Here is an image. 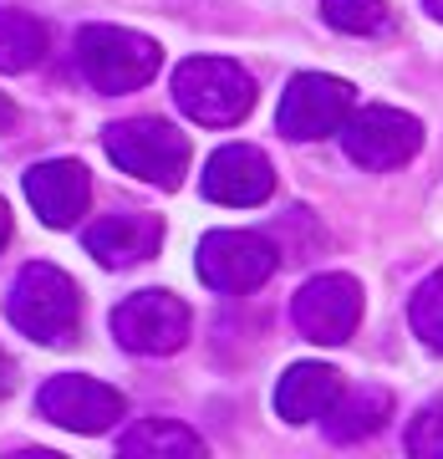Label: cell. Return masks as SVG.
<instances>
[{"mask_svg":"<svg viewBox=\"0 0 443 459\" xmlns=\"http://www.w3.org/2000/svg\"><path fill=\"white\" fill-rule=\"evenodd\" d=\"M113 337L138 358H168L189 342V307L174 291H132L113 307Z\"/></svg>","mask_w":443,"mask_h":459,"instance_id":"6","label":"cell"},{"mask_svg":"<svg viewBox=\"0 0 443 459\" xmlns=\"http://www.w3.org/2000/svg\"><path fill=\"white\" fill-rule=\"evenodd\" d=\"M158 246H164V220L143 210L107 214L98 225H87V255H98V265H107V271L148 261V255H158Z\"/></svg>","mask_w":443,"mask_h":459,"instance_id":"13","label":"cell"},{"mask_svg":"<svg viewBox=\"0 0 443 459\" xmlns=\"http://www.w3.org/2000/svg\"><path fill=\"white\" fill-rule=\"evenodd\" d=\"M388 413H393V394L388 388H372V383L367 388H342V398L327 413V434L337 444H357L367 434H378L388 424Z\"/></svg>","mask_w":443,"mask_h":459,"instance_id":"15","label":"cell"},{"mask_svg":"<svg viewBox=\"0 0 443 459\" xmlns=\"http://www.w3.org/2000/svg\"><path fill=\"white\" fill-rule=\"evenodd\" d=\"M174 102L204 128H234L255 108V77L230 56H189L174 72Z\"/></svg>","mask_w":443,"mask_h":459,"instance_id":"2","label":"cell"},{"mask_svg":"<svg viewBox=\"0 0 443 459\" xmlns=\"http://www.w3.org/2000/svg\"><path fill=\"white\" fill-rule=\"evenodd\" d=\"M11 394H16V362L0 352V398H11Z\"/></svg>","mask_w":443,"mask_h":459,"instance_id":"21","label":"cell"},{"mask_svg":"<svg viewBox=\"0 0 443 459\" xmlns=\"http://www.w3.org/2000/svg\"><path fill=\"white\" fill-rule=\"evenodd\" d=\"M102 148L123 174L158 189H179L189 174V138L164 117H123L102 133Z\"/></svg>","mask_w":443,"mask_h":459,"instance_id":"3","label":"cell"},{"mask_svg":"<svg viewBox=\"0 0 443 459\" xmlns=\"http://www.w3.org/2000/svg\"><path fill=\"white\" fill-rule=\"evenodd\" d=\"M26 199L41 214V225L72 230L92 204V174L77 159H47V164L26 169Z\"/></svg>","mask_w":443,"mask_h":459,"instance_id":"12","label":"cell"},{"mask_svg":"<svg viewBox=\"0 0 443 459\" xmlns=\"http://www.w3.org/2000/svg\"><path fill=\"white\" fill-rule=\"evenodd\" d=\"M47 56V26L26 11H0V72H31Z\"/></svg>","mask_w":443,"mask_h":459,"instance_id":"17","label":"cell"},{"mask_svg":"<svg viewBox=\"0 0 443 459\" xmlns=\"http://www.w3.org/2000/svg\"><path fill=\"white\" fill-rule=\"evenodd\" d=\"M11 128H16V102L0 92V133H11Z\"/></svg>","mask_w":443,"mask_h":459,"instance_id":"22","label":"cell"},{"mask_svg":"<svg viewBox=\"0 0 443 459\" xmlns=\"http://www.w3.org/2000/svg\"><path fill=\"white\" fill-rule=\"evenodd\" d=\"M321 16L346 36H378L388 26V0H321Z\"/></svg>","mask_w":443,"mask_h":459,"instance_id":"19","label":"cell"},{"mask_svg":"<svg viewBox=\"0 0 443 459\" xmlns=\"http://www.w3.org/2000/svg\"><path fill=\"white\" fill-rule=\"evenodd\" d=\"M5 316L31 342L66 347L77 337V322H82V291H77V281L66 271H56L47 261H31V265H21L11 291H5Z\"/></svg>","mask_w":443,"mask_h":459,"instance_id":"1","label":"cell"},{"mask_svg":"<svg viewBox=\"0 0 443 459\" xmlns=\"http://www.w3.org/2000/svg\"><path fill=\"white\" fill-rule=\"evenodd\" d=\"M408 455L443 459V403H428V409L408 424Z\"/></svg>","mask_w":443,"mask_h":459,"instance_id":"20","label":"cell"},{"mask_svg":"<svg viewBox=\"0 0 443 459\" xmlns=\"http://www.w3.org/2000/svg\"><path fill=\"white\" fill-rule=\"evenodd\" d=\"M199 189L214 204H230V210H250V204H265L270 189H276V169L260 148L250 143H225L219 153H209V164L199 174Z\"/></svg>","mask_w":443,"mask_h":459,"instance_id":"11","label":"cell"},{"mask_svg":"<svg viewBox=\"0 0 443 459\" xmlns=\"http://www.w3.org/2000/svg\"><path fill=\"white\" fill-rule=\"evenodd\" d=\"M408 322H413V332H418V342L443 352V265L433 276H423V286L413 291Z\"/></svg>","mask_w":443,"mask_h":459,"instance_id":"18","label":"cell"},{"mask_svg":"<svg viewBox=\"0 0 443 459\" xmlns=\"http://www.w3.org/2000/svg\"><path fill=\"white\" fill-rule=\"evenodd\" d=\"M337 138H342L346 159L362 169H403L423 148V123L413 113H397V108H357V113L346 117L342 128H337Z\"/></svg>","mask_w":443,"mask_h":459,"instance_id":"7","label":"cell"},{"mask_svg":"<svg viewBox=\"0 0 443 459\" xmlns=\"http://www.w3.org/2000/svg\"><path fill=\"white\" fill-rule=\"evenodd\" d=\"M423 11H428L433 21H443V0H423Z\"/></svg>","mask_w":443,"mask_h":459,"instance_id":"24","label":"cell"},{"mask_svg":"<svg viewBox=\"0 0 443 459\" xmlns=\"http://www.w3.org/2000/svg\"><path fill=\"white\" fill-rule=\"evenodd\" d=\"M194 265H199L204 286H214V291H225V296H245L276 276L280 250L265 235H255V230H209L199 240Z\"/></svg>","mask_w":443,"mask_h":459,"instance_id":"5","label":"cell"},{"mask_svg":"<svg viewBox=\"0 0 443 459\" xmlns=\"http://www.w3.org/2000/svg\"><path fill=\"white\" fill-rule=\"evenodd\" d=\"M342 388L346 383L331 362H295V368H285V377L276 388V413L285 424H316V419L331 413Z\"/></svg>","mask_w":443,"mask_h":459,"instance_id":"14","label":"cell"},{"mask_svg":"<svg viewBox=\"0 0 443 459\" xmlns=\"http://www.w3.org/2000/svg\"><path fill=\"white\" fill-rule=\"evenodd\" d=\"M164 51L158 41L128 31V26H82L77 31V66L98 92H138L158 77Z\"/></svg>","mask_w":443,"mask_h":459,"instance_id":"4","label":"cell"},{"mask_svg":"<svg viewBox=\"0 0 443 459\" xmlns=\"http://www.w3.org/2000/svg\"><path fill=\"white\" fill-rule=\"evenodd\" d=\"M291 316L306 342L321 347H342L352 342V332L362 322V286L357 276H342V271H327V276H311L291 301Z\"/></svg>","mask_w":443,"mask_h":459,"instance_id":"9","label":"cell"},{"mask_svg":"<svg viewBox=\"0 0 443 459\" xmlns=\"http://www.w3.org/2000/svg\"><path fill=\"white\" fill-rule=\"evenodd\" d=\"M117 449L128 459H199L204 439L194 429H183L179 419H138V424L117 439Z\"/></svg>","mask_w":443,"mask_h":459,"instance_id":"16","label":"cell"},{"mask_svg":"<svg viewBox=\"0 0 443 459\" xmlns=\"http://www.w3.org/2000/svg\"><path fill=\"white\" fill-rule=\"evenodd\" d=\"M5 240H11V204L0 199V250H5Z\"/></svg>","mask_w":443,"mask_h":459,"instance_id":"23","label":"cell"},{"mask_svg":"<svg viewBox=\"0 0 443 459\" xmlns=\"http://www.w3.org/2000/svg\"><path fill=\"white\" fill-rule=\"evenodd\" d=\"M36 409H41V419H51L56 429H72V434H107L128 413V398L98 377L62 373L36 394Z\"/></svg>","mask_w":443,"mask_h":459,"instance_id":"10","label":"cell"},{"mask_svg":"<svg viewBox=\"0 0 443 459\" xmlns=\"http://www.w3.org/2000/svg\"><path fill=\"white\" fill-rule=\"evenodd\" d=\"M352 82L342 77H327V72H301L291 77V87L280 92V108H276V123L285 138L295 143H311V138H331L352 117Z\"/></svg>","mask_w":443,"mask_h":459,"instance_id":"8","label":"cell"}]
</instances>
